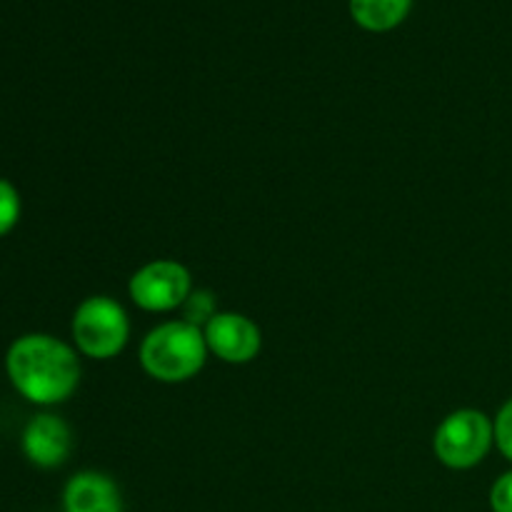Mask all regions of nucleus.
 Instances as JSON below:
<instances>
[{"mask_svg":"<svg viewBox=\"0 0 512 512\" xmlns=\"http://www.w3.org/2000/svg\"><path fill=\"white\" fill-rule=\"evenodd\" d=\"M128 315L115 300L93 295L83 300L73 315V340L88 358L108 360L128 343Z\"/></svg>","mask_w":512,"mask_h":512,"instance_id":"obj_3","label":"nucleus"},{"mask_svg":"<svg viewBox=\"0 0 512 512\" xmlns=\"http://www.w3.org/2000/svg\"><path fill=\"white\" fill-rule=\"evenodd\" d=\"M205 343L225 363H250L260 350V330L238 313H215L205 325Z\"/></svg>","mask_w":512,"mask_h":512,"instance_id":"obj_7","label":"nucleus"},{"mask_svg":"<svg viewBox=\"0 0 512 512\" xmlns=\"http://www.w3.org/2000/svg\"><path fill=\"white\" fill-rule=\"evenodd\" d=\"M65 512H123L118 488L103 473H78L63 490Z\"/></svg>","mask_w":512,"mask_h":512,"instance_id":"obj_8","label":"nucleus"},{"mask_svg":"<svg viewBox=\"0 0 512 512\" xmlns=\"http://www.w3.org/2000/svg\"><path fill=\"white\" fill-rule=\"evenodd\" d=\"M495 440L493 423L480 410H458L440 423L435 455L453 470H468L488 455Z\"/></svg>","mask_w":512,"mask_h":512,"instance_id":"obj_4","label":"nucleus"},{"mask_svg":"<svg viewBox=\"0 0 512 512\" xmlns=\"http://www.w3.org/2000/svg\"><path fill=\"white\" fill-rule=\"evenodd\" d=\"M215 315V300L210 290H195L183 303V318L190 325H208Z\"/></svg>","mask_w":512,"mask_h":512,"instance_id":"obj_11","label":"nucleus"},{"mask_svg":"<svg viewBox=\"0 0 512 512\" xmlns=\"http://www.w3.org/2000/svg\"><path fill=\"white\" fill-rule=\"evenodd\" d=\"M190 273L175 260H155L130 278V298L150 313L175 310L188 300Z\"/></svg>","mask_w":512,"mask_h":512,"instance_id":"obj_5","label":"nucleus"},{"mask_svg":"<svg viewBox=\"0 0 512 512\" xmlns=\"http://www.w3.org/2000/svg\"><path fill=\"white\" fill-rule=\"evenodd\" d=\"M10 385L35 405H58L75 393L80 380L78 355L48 333L20 335L5 353Z\"/></svg>","mask_w":512,"mask_h":512,"instance_id":"obj_1","label":"nucleus"},{"mask_svg":"<svg viewBox=\"0 0 512 512\" xmlns=\"http://www.w3.org/2000/svg\"><path fill=\"white\" fill-rule=\"evenodd\" d=\"M490 508L493 512H512V470L495 480L490 490Z\"/></svg>","mask_w":512,"mask_h":512,"instance_id":"obj_13","label":"nucleus"},{"mask_svg":"<svg viewBox=\"0 0 512 512\" xmlns=\"http://www.w3.org/2000/svg\"><path fill=\"white\" fill-rule=\"evenodd\" d=\"M20 210H23V203H20L18 188L10 180L0 178V238H5L18 225Z\"/></svg>","mask_w":512,"mask_h":512,"instance_id":"obj_10","label":"nucleus"},{"mask_svg":"<svg viewBox=\"0 0 512 512\" xmlns=\"http://www.w3.org/2000/svg\"><path fill=\"white\" fill-rule=\"evenodd\" d=\"M495 430V443H498L500 453L512 463V398L500 408L498 418L493 423Z\"/></svg>","mask_w":512,"mask_h":512,"instance_id":"obj_12","label":"nucleus"},{"mask_svg":"<svg viewBox=\"0 0 512 512\" xmlns=\"http://www.w3.org/2000/svg\"><path fill=\"white\" fill-rule=\"evenodd\" d=\"M205 355L208 343L198 325L175 320L150 330L140 348V363L145 373L163 383H183L203 368Z\"/></svg>","mask_w":512,"mask_h":512,"instance_id":"obj_2","label":"nucleus"},{"mask_svg":"<svg viewBox=\"0 0 512 512\" xmlns=\"http://www.w3.org/2000/svg\"><path fill=\"white\" fill-rule=\"evenodd\" d=\"M415 0H348L350 18L368 33H390L408 20Z\"/></svg>","mask_w":512,"mask_h":512,"instance_id":"obj_9","label":"nucleus"},{"mask_svg":"<svg viewBox=\"0 0 512 512\" xmlns=\"http://www.w3.org/2000/svg\"><path fill=\"white\" fill-rule=\"evenodd\" d=\"M70 448H73L70 428L58 415H35L28 420L23 435H20V450H23L25 458L45 470L63 465L68 460Z\"/></svg>","mask_w":512,"mask_h":512,"instance_id":"obj_6","label":"nucleus"}]
</instances>
